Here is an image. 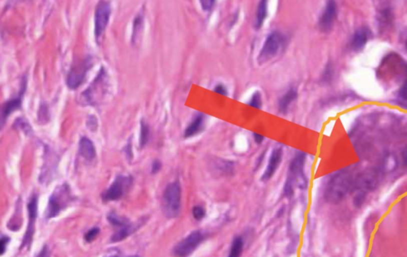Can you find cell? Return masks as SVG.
<instances>
[{
    "mask_svg": "<svg viewBox=\"0 0 407 257\" xmlns=\"http://www.w3.org/2000/svg\"><path fill=\"white\" fill-rule=\"evenodd\" d=\"M405 50H406V51H407V39H406V40H405Z\"/></svg>",
    "mask_w": 407,
    "mask_h": 257,
    "instance_id": "f35d334b",
    "label": "cell"
},
{
    "mask_svg": "<svg viewBox=\"0 0 407 257\" xmlns=\"http://www.w3.org/2000/svg\"><path fill=\"white\" fill-rule=\"evenodd\" d=\"M247 105L256 108V109L260 110L263 106V98H262V94L259 92H255L254 94L251 96V98L247 102Z\"/></svg>",
    "mask_w": 407,
    "mask_h": 257,
    "instance_id": "d4e9b609",
    "label": "cell"
},
{
    "mask_svg": "<svg viewBox=\"0 0 407 257\" xmlns=\"http://www.w3.org/2000/svg\"><path fill=\"white\" fill-rule=\"evenodd\" d=\"M204 240L205 235L201 231H193L174 247L173 254L176 257H188L197 250Z\"/></svg>",
    "mask_w": 407,
    "mask_h": 257,
    "instance_id": "52a82bcc",
    "label": "cell"
},
{
    "mask_svg": "<svg viewBox=\"0 0 407 257\" xmlns=\"http://www.w3.org/2000/svg\"><path fill=\"white\" fill-rule=\"evenodd\" d=\"M139 226H141V224H139V222L135 224H131V223H130L128 226L119 228V230L117 231L116 234H113V236H112L111 240H112V242H119L124 240L125 238H128L131 234H133V232L139 228Z\"/></svg>",
    "mask_w": 407,
    "mask_h": 257,
    "instance_id": "d6986e66",
    "label": "cell"
},
{
    "mask_svg": "<svg viewBox=\"0 0 407 257\" xmlns=\"http://www.w3.org/2000/svg\"><path fill=\"white\" fill-rule=\"evenodd\" d=\"M87 126L92 131L96 130L97 126H98L97 118L93 116H89V118H88Z\"/></svg>",
    "mask_w": 407,
    "mask_h": 257,
    "instance_id": "d6a6232c",
    "label": "cell"
},
{
    "mask_svg": "<svg viewBox=\"0 0 407 257\" xmlns=\"http://www.w3.org/2000/svg\"><path fill=\"white\" fill-rule=\"evenodd\" d=\"M182 206V189L178 181L170 182L165 189L162 196V208L163 213L169 218L179 216Z\"/></svg>",
    "mask_w": 407,
    "mask_h": 257,
    "instance_id": "3957f363",
    "label": "cell"
},
{
    "mask_svg": "<svg viewBox=\"0 0 407 257\" xmlns=\"http://www.w3.org/2000/svg\"><path fill=\"white\" fill-rule=\"evenodd\" d=\"M332 75H333V68H332V64L329 63L327 64L325 70L323 72L322 80L328 82V80L332 79Z\"/></svg>",
    "mask_w": 407,
    "mask_h": 257,
    "instance_id": "f546056e",
    "label": "cell"
},
{
    "mask_svg": "<svg viewBox=\"0 0 407 257\" xmlns=\"http://www.w3.org/2000/svg\"><path fill=\"white\" fill-rule=\"evenodd\" d=\"M397 97L399 100H401V105H405V109H407V76L401 88L398 90V94Z\"/></svg>",
    "mask_w": 407,
    "mask_h": 257,
    "instance_id": "4316f807",
    "label": "cell"
},
{
    "mask_svg": "<svg viewBox=\"0 0 407 257\" xmlns=\"http://www.w3.org/2000/svg\"><path fill=\"white\" fill-rule=\"evenodd\" d=\"M93 66V59L91 56H87L82 60H80L72 66L70 72L68 74L67 85L70 89H77L85 80L89 70Z\"/></svg>",
    "mask_w": 407,
    "mask_h": 257,
    "instance_id": "8992f818",
    "label": "cell"
},
{
    "mask_svg": "<svg viewBox=\"0 0 407 257\" xmlns=\"http://www.w3.org/2000/svg\"><path fill=\"white\" fill-rule=\"evenodd\" d=\"M8 242H9V238L8 236H2L1 238V254H4L5 252Z\"/></svg>",
    "mask_w": 407,
    "mask_h": 257,
    "instance_id": "e575fe53",
    "label": "cell"
},
{
    "mask_svg": "<svg viewBox=\"0 0 407 257\" xmlns=\"http://www.w3.org/2000/svg\"><path fill=\"white\" fill-rule=\"evenodd\" d=\"M378 18H379V24H382V25H389L391 24L393 14H392L390 8H382L378 14Z\"/></svg>",
    "mask_w": 407,
    "mask_h": 257,
    "instance_id": "7402d4cb",
    "label": "cell"
},
{
    "mask_svg": "<svg viewBox=\"0 0 407 257\" xmlns=\"http://www.w3.org/2000/svg\"><path fill=\"white\" fill-rule=\"evenodd\" d=\"M205 118L206 117L205 114L201 112L196 114L191 122L189 123V126L185 130L184 136L185 138H189L202 132L205 128Z\"/></svg>",
    "mask_w": 407,
    "mask_h": 257,
    "instance_id": "9a60e30c",
    "label": "cell"
},
{
    "mask_svg": "<svg viewBox=\"0 0 407 257\" xmlns=\"http://www.w3.org/2000/svg\"><path fill=\"white\" fill-rule=\"evenodd\" d=\"M143 14L139 13V14L135 17V20H134L133 34H132V42H133L136 40V38H137L138 34H139V32H140V30L139 29L143 28Z\"/></svg>",
    "mask_w": 407,
    "mask_h": 257,
    "instance_id": "603a6c76",
    "label": "cell"
},
{
    "mask_svg": "<svg viewBox=\"0 0 407 257\" xmlns=\"http://www.w3.org/2000/svg\"><path fill=\"white\" fill-rule=\"evenodd\" d=\"M27 89V79L24 78L23 80V84H22L21 90H20V94H18L15 98L12 100H8L5 104H4L1 110V126H4V122L6 121L9 116L16 112V110L20 109L22 106V101L24 98V92Z\"/></svg>",
    "mask_w": 407,
    "mask_h": 257,
    "instance_id": "7c38bea8",
    "label": "cell"
},
{
    "mask_svg": "<svg viewBox=\"0 0 407 257\" xmlns=\"http://www.w3.org/2000/svg\"><path fill=\"white\" fill-rule=\"evenodd\" d=\"M150 138V128L147 123L144 121L141 122V132H140V146L143 148V146L147 144Z\"/></svg>",
    "mask_w": 407,
    "mask_h": 257,
    "instance_id": "cb8c5ba5",
    "label": "cell"
},
{
    "mask_svg": "<svg viewBox=\"0 0 407 257\" xmlns=\"http://www.w3.org/2000/svg\"><path fill=\"white\" fill-rule=\"evenodd\" d=\"M28 213H29V223L27 227V232L24 238V242L22 244V248L31 246L33 240L34 232H35V224L36 218L38 215V197L34 194L30 200L29 204L27 206Z\"/></svg>",
    "mask_w": 407,
    "mask_h": 257,
    "instance_id": "8fae6325",
    "label": "cell"
},
{
    "mask_svg": "<svg viewBox=\"0 0 407 257\" xmlns=\"http://www.w3.org/2000/svg\"><path fill=\"white\" fill-rule=\"evenodd\" d=\"M129 257H140V256H132Z\"/></svg>",
    "mask_w": 407,
    "mask_h": 257,
    "instance_id": "ab89813d",
    "label": "cell"
},
{
    "mask_svg": "<svg viewBox=\"0 0 407 257\" xmlns=\"http://www.w3.org/2000/svg\"><path fill=\"white\" fill-rule=\"evenodd\" d=\"M200 4L204 12H210L214 9L216 2L215 0H201Z\"/></svg>",
    "mask_w": 407,
    "mask_h": 257,
    "instance_id": "83f0119b",
    "label": "cell"
},
{
    "mask_svg": "<svg viewBox=\"0 0 407 257\" xmlns=\"http://www.w3.org/2000/svg\"><path fill=\"white\" fill-rule=\"evenodd\" d=\"M353 185L351 175L347 172H340L331 178L324 189V197L327 202L337 204L349 193Z\"/></svg>",
    "mask_w": 407,
    "mask_h": 257,
    "instance_id": "7a4b0ae2",
    "label": "cell"
},
{
    "mask_svg": "<svg viewBox=\"0 0 407 257\" xmlns=\"http://www.w3.org/2000/svg\"><path fill=\"white\" fill-rule=\"evenodd\" d=\"M402 160H403L404 164L407 166V150H405V151L402 152Z\"/></svg>",
    "mask_w": 407,
    "mask_h": 257,
    "instance_id": "74e56055",
    "label": "cell"
},
{
    "mask_svg": "<svg viewBox=\"0 0 407 257\" xmlns=\"http://www.w3.org/2000/svg\"><path fill=\"white\" fill-rule=\"evenodd\" d=\"M213 90H214V92L217 93V94H221V96H228V88H227L225 85L223 84H217L214 86Z\"/></svg>",
    "mask_w": 407,
    "mask_h": 257,
    "instance_id": "4dcf8cb0",
    "label": "cell"
},
{
    "mask_svg": "<svg viewBox=\"0 0 407 257\" xmlns=\"http://www.w3.org/2000/svg\"><path fill=\"white\" fill-rule=\"evenodd\" d=\"M306 156L305 152L298 151L289 163L287 178L284 186V194L286 197L289 198L293 196L296 186L301 189L306 188L308 181L304 172Z\"/></svg>",
    "mask_w": 407,
    "mask_h": 257,
    "instance_id": "6da1fadb",
    "label": "cell"
},
{
    "mask_svg": "<svg viewBox=\"0 0 407 257\" xmlns=\"http://www.w3.org/2000/svg\"><path fill=\"white\" fill-rule=\"evenodd\" d=\"M297 97H298V92H297V89L296 88H290L288 89L278 100V108L279 113L283 114L287 113L290 106L295 102Z\"/></svg>",
    "mask_w": 407,
    "mask_h": 257,
    "instance_id": "2e32d148",
    "label": "cell"
},
{
    "mask_svg": "<svg viewBox=\"0 0 407 257\" xmlns=\"http://www.w3.org/2000/svg\"><path fill=\"white\" fill-rule=\"evenodd\" d=\"M192 214H193V218L196 219L197 221H201L205 217L206 210L202 206H194L192 209Z\"/></svg>",
    "mask_w": 407,
    "mask_h": 257,
    "instance_id": "484cf974",
    "label": "cell"
},
{
    "mask_svg": "<svg viewBox=\"0 0 407 257\" xmlns=\"http://www.w3.org/2000/svg\"><path fill=\"white\" fill-rule=\"evenodd\" d=\"M112 257H118V256H112Z\"/></svg>",
    "mask_w": 407,
    "mask_h": 257,
    "instance_id": "60d3db41",
    "label": "cell"
},
{
    "mask_svg": "<svg viewBox=\"0 0 407 257\" xmlns=\"http://www.w3.org/2000/svg\"><path fill=\"white\" fill-rule=\"evenodd\" d=\"M267 16H268V2L266 0H262L258 4L255 12V29L259 30L263 26Z\"/></svg>",
    "mask_w": 407,
    "mask_h": 257,
    "instance_id": "ac0fdd59",
    "label": "cell"
},
{
    "mask_svg": "<svg viewBox=\"0 0 407 257\" xmlns=\"http://www.w3.org/2000/svg\"><path fill=\"white\" fill-rule=\"evenodd\" d=\"M161 169H162V163H161L160 160H154L152 164H151V173L156 174V173L160 171Z\"/></svg>",
    "mask_w": 407,
    "mask_h": 257,
    "instance_id": "836d02e7",
    "label": "cell"
},
{
    "mask_svg": "<svg viewBox=\"0 0 407 257\" xmlns=\"http://www.w3.org/2000/svg\"><path fill=\"white\" fill-rule=\"evenodd\" d=\"M253 138H254V140H255V143L258 144H260L263 143V140H264L265 138L262 135L259 134H256V132H253Z\"/></svg>",
    "mask_w": 407,
    "mask_h": 257,
    "instance_id": "d590c367",
    "label": "cell"
},
{
    "mask_svg": "<svg viewBox=\"0 0 407 257\" xmlns=\"http://www.w3.org/2000/svg\"><path fill=\"white\" fill-rule=\"evenodd\" d=\"M16 126L19 127V128H22V130H24L25 131V132H31V127L30 126L24 121V119L23 118H19L18 119L17 121L16 122Z\"/></svg>",
    "mask_w": 407,
    "mask_h": 257,
    "instance_id": "1f68e13d",
    "label": "cell"
},
{
    "mask_svg": "<svg viewBox=\"0 0 407 257\" xmlns=\"http://www.w3.org/2000/svg\"><path fill=\"white\" fill-rule=\"evenodd\" d=\"M108 221L110 222L111 224H113L114 226L118 227L119 228L122 227L126 226L130 224L128 219L120 217L118 215L116 214L114 212L109 214L108 216Z\"/></svg>",
    "mask_w": 407,
    "mask_h": 257,
    "instance_id": "44dd1931",
    "label": "cell"
},
{
    "mask_svg": "<svg viewBox=\"0 0 407 257\" xmlns=\"http://www.w3.org/2000/svg\"><path fill=\"white\" fill-rule=\"evenodd\" d=\"M370 36H371V32L367 27L362 26L359 29H357L351 38V48L355 52L363 50L365 46L368 42V40H370Z\"/></svg>",
    "mask_w": 407,
    "mask_h": 257,
    "instance_id": "5bb4252c",
    "label": "cell"
},
{
    "mask_svg": "<svg viewBox=\"0 0 407 257\" xmlns=\"http://www.w3.org/2000/svg\"><path fill=\"white\" fill-rule=\"evenodd\" d=\"M71 200L70 188L66 184L57 188L55 192L53 193L49 200L48 208H47V217L49 218L56 217L60 214L62 210L67 206L68 204Z\"/></svg>",
    "mask_w": 407,
    "mask_h": 257,
    "instance_id": "5b68a950",
    "label": "cell"
},
{
    "mask_svg": "<svg viewBox=\"0 0 407 257\" xmlns=\"http://www.w3.org/2000/svg\"><path fill=\"white\" fill-rule=\"evenodd\" d=\"M37 257H51V255H50V250H49L48 247H47V246L43 247V250L40 252V254H39Z\"/></svg>",
    "mask_w": 407,
    "mask_h": 257,
    "instance_id": "8d00e7d4",
    "label": "cell"
},
{
    "mask_svg": "<svg viewBox=\"0 0 407 257\" xmlns=\"http://www.w3.org/2000/svg\"><path fill=\"white\" fill-rule=\"evenodd\" d=\"M283 156V151L281 148H275L273 150L269 158L268 163L266 170L262 176V180L267 181L272 178L276 172L279 168Z\"/></svg>",
    "mask_w": 407,
    "mask_h": 257,
    "instance_id": "4fadbf2b",
    "label": "cell"
},
{
    "mask_svg": "<svg viewBox=\"0 0 407 257\" xmlns=\"http://www.w3.org/2000/svg\"><path fill=\"white\" fill-rule=\"evenodd\" d=\"M79 152L88 162H92L96 158V148L90 139L86 136L81 138L79 142Z\"/></svg>",
    "mask_w": 407,
    "mask_h": 257,
    "instance_id": "e0dca14e",
    "label": "cell"
},
{
    "mask_svg": "<svg viewBox=\"0 0 407 257\" xmlns=\"http://www.w3.org/2000/svg\"><path fill=\"white\" fill-rule=\"evenodd\" d=\"M100 234V228L98 227H94L91 228L90 230L88 231L85 235V240L87 242H92L94 240L95 238L98 236Z\"/></svg>",
    "mask_w": 407,
    "mask_h": 257,
    "instance_id": "f1b7e54d",
    "label": "cell"
},
{
    "mask_svg": "<svg viewBox=\"0 0 407 257\" xmlns=\"http://www.w3.org/2000/svg\"><path fill=\"white\" fill-rule=\"evenodd\" d=\"M132 181V177L130 176H118L112 184L101 194V198L105 202L120 200L128 192Z\"/></svg>",
    "mask_w": 407,
    "mask_h": 257,
    "instance_id": "ba28073f",
    "label": "cell"
},
{
    "mask_svg": "<svg viewBox=\"0 0 407 257\" xmlns=\"http://www.w3.org/2000/svg\"><path fill=\"white\" fill-rule=\"evenodd\" d=\"M287 44V36L279 30H274L269 34L265 39L263 46L259 52L258 60L265 63L275 58L282 52Z\"/></svg>",
    "mask_w": 407,
    "mask_h": 257,
    "instance_id": "277c9868",
    "label": "cell"
},
{
    "mask_svg": "<svg viewBox=\"0 0 407 257\" xmlns=\"http://www.w3.org/2000/svg\"><path fill=\"white\" fill-rule=\"evenodd\" d=\"M337 18V5L335 1L330 0L325 4L322 14L318 20V28L323 33L332 30Z\"/></svg>",
    "mask_w": 407,
    "mask_h": 257,
    "instance_id": "30bf717a",
    "label": "cell"
},
{
    "mask_svg": "<svg viewBox=\"0 0 407 257\" xmlns=\"http://www.w3.org/2000/svg\"><path fill=\"white\" fill-rule=\"evenodd\" d=\"M112 8L110 2L100 1L95 10V36L101 38L106 30L110 18Z\"/></svg>",
    "mask_w": 407,
    "mask_h": 257,
    "instance_id": "9c48e42d",
    "label": "cell"
},
{
    "mask_svg": "<svg viewBox=\"0 0 407 257\" xmlns=\"http://www.w3.org/2000/svg\"><path fill=\"white\" fill-rule=\"evenodd\" d=\"M243 244H244V242H243V238L241 236H236V238H234L228 257L241 256L242 252H243Z\"/></svg>",
    "mask_w": 407,
    "mask_h": 257,
    "instance_id": "ffe728a7",
    "label": "cell"
}]
</instances>
